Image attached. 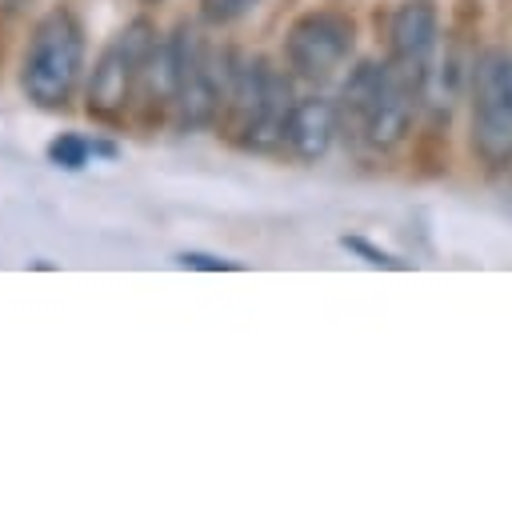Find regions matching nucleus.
Listing matches in <instances>:
<instances>
[{
  "instance_id": "f257e3e1",
  "label": "nucleus",
  "mask_w": 512,
  "mask_h": 508,
  "mask_svg": "<svg viewBox=\"0 0 512 508\" xmlns=\"http://www.w3.org/2000/svg\"><path fill=\"white\" fill-rule=\"evenodd\" d=\"M288 80L264 56H236L224 72V136L240 148L268 152L284 140V124L292 112Z\"/></svg>"
},
{
  "instance_id": "f03ea898",
  "label": "nucleus",
  "mask_w": 512,
  "mask_h": 508,
  "mask_svg": "<svg viewBox=\"0 0 512 508\" xmlns=\"http://www.w3.org/2000/svg\"><path fill=\"white\" fill-rule=\"evenodd\" d=\"M416 96H420V88L392 60H384V64L364 60L352 68V76L340 88V104H336L340 128L380 152L396 148L408 136Z\"/></svg>"
},
{
  "instance_id": "7ed1b4c3",
  "label": "nucleus",
  "mask_w": 512,
  "mask_h": 508,
  "mask_svg": "<svg viewBox=\"0 0 512 508\" xmlns=\"http://www.w3.org/2000/svg\"><path fill=\"white\" fill-rule=\"evenodd\" d=\"M84 76V24L72 8H48L24 44L20 60V92L28 104L44 112L68 108Z\"/></svg>"
},
{
  "instance_id": "20e7f679",
  "label": "nucleus",
  "mask_w": 512,
  "mask_h": 508,
  "mask_svg": "<svg viewBox=\"0 0 512 508\" xmlns=\"http://www.w3.org/2000/svg\"><path fill=\"white\" fill-rule=\"evenodd\" d=\"M160 44V32L148 16L128 20L96 56L88 84H84V108L92 120L100 124H124V116L140 104V88H144V72L152 64V52Z\"/></svg>"
},
{
  "instance_id": "39448f33",
  "label": "nucleus",
  "mask_w": 512,
  "mask_h": 508,
  "mask_svg": "<svg viewBox=\"0 0 512 508\" xmlns=\"http://www.w3.org/2000/svg\"><path fill=\"white\" fill-rule=\"evenodd\" d=\"M472 144L488 164L512 160V52L504 48L472 64Z\"/></svg>"
},
{
  "instance_id": "423d86ee",
  "label": "nucleus",
  "mask_w": 512,
  "mask_h": 508,
  "mask_svg": "<svg viewBox=\"0 0 512 508\" xmlns=\"http://www.w3.org/2000/svg\"><path fill=\"white\" fill-rule=\"evenodd\" d=\"M176 56H180V80H176V124L184 132H196L220 116L224 104V72L216 68L212 48L200 40L192 24H180L176 32Z\"/></svg>"
},
{
  "instance_id": "0eeeda50",
  "label": "nucleus",
  "mask_w": 512,
  "mask_h": 508,
  "mask_svg": "<svg viewBox=\"0 0 512 508\" xmlns=\"http://www.w3.org/2000/svg\"><path fill=\"white\" fill-rule=\"evenodd\" d=\"M356 44V24L336 8L304 12L284 36V60L300 80H328Z\"/></svg>"
},
{
  "instance_id": "6e6552de",
  "label": "nucleus",
  "mask_w": 512,
  "mask_h": 508,
  "mask_svg": "<svg viewBox=\"0 0 512 508\" xmlns=\"http://www.w3.org/2000/svg\"><path fill=\"white\" fill-rule=\"evenodd\" d=\"M440 12L432 0H404L388 20V60L424 92V80L436 64Z\"/></svg>"
},
{
  "instance_id": "1a4fd4ad",
  "label": "nucleus",
  "mask_w": 512,
  "mask_h": 508,
  "mask_svg": "<svg viewBox=\"0 0 512 508\" xmlns=\"http://www.w3.org/2000/svg\"><path fill=\"white\" fill-rule=\"evenodd\" d=\"M340 132V112L332 100L324 96H304L292 104L288 112V124H284V148L296 156V160H320L332 140Z\"/></svg>"
},
{
  "instance_id": "9d476101",
  "label": "nucleus",
  "mask_w": 512,
  "mask_h": 508,
  "mask_svg": "<svg viewBox=\"0 0 512 508\" xmlns=\"http://www.w3.org/2000/svg\"><path fill=\"white\" fill-rule=\"evenodd\" d=\"M48 160L56 164V168H68V172H80L96 152H104V156H112L116 148L112 144H96V140H88V136H80V132H60V136H52L48 140Z\"/></svg>"
},
{
  "instance_id": "9b49d317",
  "label": "nucleus",
  "mask_w": 512,
  "mask_h": 508,
  "mask_svg": "<svg viewBox=\"0 0 512 508\" xmlns=\"http://www.w3.org/2000/svg\"><path fill=\"white\" fill-rule=\"evenodd\" d=\"M196 4H200V16L208 24H232V20L248 16L260 0H196Z\"/></svg>"
},
{
  "instance_id": "f8f14e48",
  "label": "nucleus",
  "mask_w": 512,
  "mask_h": 508,
  "mask_svg": "<svg viewBox=\"0 0 512 508\" xmlns=\"http://www.w3.org/2000/svg\"><path fill=\"white\" fill-rule=\"evenodd\" d=\"M348 252H356V256H364L368 264H376V268H404V260H396V256H388L384 248H376V244H368L364 236H344L340 240Z\"/></svg>"
},
{
  "instance_id": "ddd939ff",
  "label": "nucleus",
  "mask_w": 512,
  "mask_h": 508,
  "mask_svg": "<svg viewBox=\"0 0 512 508\" xmlns=\"http://www.w3.org/2000/svg\"><path fill=\"white\" fill-rule=\"evenodd\" d=\"M176 264L180 268H200V272H232V268H240L236 260H220V256H204V252H180Z\"/></svg>"
},
{
  "instance_id": "4468645a",
  "label": "nucleus",
  "mask_w": 512,
  "mask_h": 508,
  "mask_svg": "<svg viewBox=\"0 0 512 508\" xmlns=\"http://www.w3.org/2000/svg\"><path fill=\"white\" fill-rule=\"evenodd\" d=\"M28 0H0V12H20Z\"/></svg>"
},
{
  "instance_id": "2eb2a0df",
  "label": "nucleus",
  "mask_w": 512,
  "mask_h": 508,
  "mask_svg": "<svg viewBox=\"0 0 512 508\" xmlns=\"http://www.w3.org/2000/svg\"><path fill=\"white\" fill-rule=\"evenodd\" d=\"M140 4H164V0H140Z\"/></svg>"
}]
</instances>
